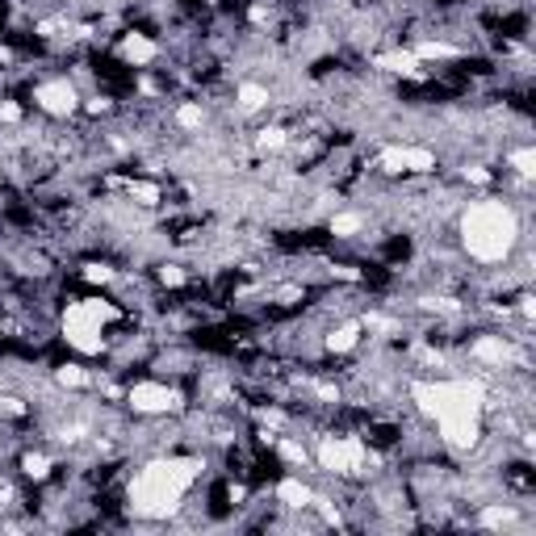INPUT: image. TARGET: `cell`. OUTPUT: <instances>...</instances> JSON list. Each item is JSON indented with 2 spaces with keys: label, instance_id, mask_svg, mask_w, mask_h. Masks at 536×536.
<instances>
[{
  "label": "cell",
  "instance_id": "1",
  "mask_svg": "<svg viewBox=\"0 0 536 536\" xmlns=\"http://www.w3.org/2000/svg\"><path fill=\"white\" fill-rule=\"evenodd\" d=\"M410 398H415V407L424 410L427 419H436L448 448L470 453L473 444L482 440V410H486V386L482 381H470V378L415 381Z\"/></svg>",
  "mask_w": 536,
  "mask_h": 536
},
{
  "label": "cell",
  "instance_id": "2",
  "mask_svg": "<svg viewBox=\"0 0 536 536\" xmlns=\"http://www.w3.org/2000/svg\"><path fill=\"white\" fill-rule=\"evenodd\" d=\"M197 473H202V461L193 457H159L151 465H142L130 482V511L142 520H168L176 507L185 503Z\"/></svg>",
  "mask_w": 536,
  "mask_h": 536
},
{
  "label": "cell",
  "instance_id": "3",
  "mask_svg": "<svg viewBox=\"0 0 536 536\" xmlns=\"http://www.w3.org/2000/svg\"><path fill=\"white\" fill-rule=\"evenodd\" d=\"M520 243V214L499 197L465 205L461 214V248L470 252L478 264H499L511 256V248Z\"/></svg>",
  "mask_w": 536,
  "mask_h": 536
},
{
  "label": "cell",
  "instance_id": "4",
  "mask_svg": "<svg viewBox=\"0 0 536 536\" xmlns=\"http://www.w3.org/2000/svg\"><path fill=\"white\" fill-rule=\"evenodd\" d=\"M113 315H118V310L101 298L72 302L64 310V340L76 348V352H84V356H96V352L105 348V318H113Z\"/></svg>",
  "mask_w": 536,
  "mask_h": 536
},
{
  "label": "cell",
  "instance_id": "5",
  "mask_svg": "<svg viewBox=\"0 0 536 536\" xmlns=\"http://www.w3.org/2000/svg\"><path fill=\"white\" fill-rule=\"evenodd\" d=\"M315 461L335 478H352V473H364L378 457L369 453V444L361 436H323L315 448Z\"/></svg>",
  "mask_w": 536,
  "mask_h": 536
},
{
  "label": "cell",
  "instance_id": "6",
  "mask_svg": "<svg viewBox=\"0 0 536 536\" xmlns=\"http://www.w3.org/2000/svg\"><path fill=\"white\" fill-rule=\"evenodd\" d=\"M126 402L134 415H168V410H176L180 394L172 386H164V381H139V386H130Z\"/></svg>",
  "mask_w": 536,
  "mask_h": 536
},
{
  "label": "cell",
  "instance_id": "7",
  "mask_svg": "<svg viewBox=\"0 0 536 536\" xmlns=\"http://www.w3.org/2000/svg\"><path fill=\"white\" fill-rule=\"evenodd\" d=\"M378 164H381V172H390V176H398V172H432V168H436V156H432L427 147H402V142H394V147H381Z\"/></svg>",
  "mask_w": 536,
  "mask_h": 536
},
{
  "label": "cell",
  "instance_id": "8",
  "mask_svg": "<svg viewBox=\"0 0 536 536\" xmlns=\"http://www.w3.org/2000/svg\"><path fill=\"white\" fill-rule=\"evenodd\" d=\"M34 105L38 110H47L50 118H67V113H76L80 105V93H76V84L72 80H42L38 88H34Z\"/></svg>",
  "mask_w": 536,
  "mask_h": 536
},
{
  "label": "cell",
  "instance_id": "9",
  "mask_svg": "<svg viewBox=\"0 0 536 536\" xmlns=\"http://www.w3.org/2000/svg\"><path fill=\"white\" fill-rule=\"evenodd\" d=\"M470 356L473 361H482V364H494V369H503V364H511V344H507L503 335H478L470 344Z\"/></svg>",
  "mask_w": 536,
  "mask_h": 536
},
{
  "label": "cell",
  "instance_id": "10",
  "mask_svg": "<svg viewBox=\"0 0 536 536\" xmlns=\"http://www.w3.org/2000/svg\"><path fill=\"white\" fill-rule=\"evenodd\" d=\"M118 55L126 59V64H134V67H142V64H151L159 55V47L147 38V34H139V30H130V34H122V42H118Z\"/></svg>",
  "mask_w": 536,
  "mask_h": 536
},
{
  "label": "cell",
  "instance_id": "11",
  "mask_svg": "<svg viewBox=\"0 0 536 536\" xmlns=\"http://www.w3.org/2000/svg\"><path fill=\"white\" fill-rule=\"evenodd\" d=\"M277 499H281V507H289V511H306V507L315 503V490L306 486L298 473H289V478L277 482Z\"/></svg>",
  "mask_w": 536,
  "mask_h": 536
},
{
  "label": "cell",
  "instance_id": "12",
  "mask_svg": "<svg viewBox=\"0 0 536 536\" xmlns=\"http://www.w3.org/2000/svg\"><path fill=\"white\" fill-rule=\"evenodd\" d=\"M361 332H364L361 318H344L340 327H332V332H327V340H323V344H327V352H352V348L361 344Z\"/></svg>",
  "mask_w": 536,
  "mask_h": 536
},
{
  "label": "cell",
  "instance_id": "13",
  "mask_svg": "<svg viewBox=\"0 0 536 536\" xmlns=\"http://www.w3.org/2000/svg\"><path fill=\"white\" fill-rule=\"evenodd\" d=\"M378 67H386V72H398V76H419L424 67H419V59L410 55V50H390V55H378Z\"/></svg>",
  "mask_w": 536,
  "mask_h": 536
},
{
  "label": "cell",
  "instance_id": "14",
  "mask_svg": "<svg viewBox=\"0 0 536 536\" xmlns=\"http://www.w3.org/2000/svg\"><path fill=\"white\" fill-rule=\"evenodd\" d=\"M410 55H415L419 64H424V59H453V55H457V47H453V42H440V38H424V42H415V50H410Z\"/></svg>",
  "mask_w": 536,
  "mask_h": 536
},
{
  "label": "cell",
  "instance_id": "15",
  "mask_svg": "<svg viewBox=\"0 0 536 536\" xmlns=\"http://www.w3.org/2000/svg\"><path fill=\"white\" fill-rule=\"evenodd\" d=\"M268 101H272V96H268V88H264V84H239V105H243V110H248V113L264 110Z\"/></svg>",
  "mask_w": 536,
  "mask_h": 536
},
{
  "label": "cell",
  "instance_id": "16",
  "mask_svg": "<svg viewBox=\"0 0 536 536\" xmlns=\"http://www.w3.org/2000/svg\"><path fill=\"white\" fill-rule=\"evenodd\" d=\"M176 126L180 130H202L205 126V110L197 101H185V105H176Z\"/></svg>",
  "mask_w": 536,
  "mask_h": 536
},
{
  "label": "cell",
  "instance_id": "17",
  "mask_svg": "<svg viewBox=\"0 0 536 536\" xmlns=\"http://www.w3.org/2000/svg\"><path fill=\"white\" fill-rule=\"evenodd\" d=\"M511 520H516V511L507 503H490V507H482V516H478L482 528H503V524H511Z\"/></svg>",
  "mask_w": 536,
  "mask_h": 536
},
{
  "label": "cell",
  "instance_id": "18",
  "mask_svg": "<svg viewBox=\"0 0 536 536\" xmlns=\"http://www.w3.org/2000/svg\"><path fill=\"white\" fill-rule=\"evenodd\" d=\"M55 381H59V386H67V390H80V386H88V369H84V364H64V369H59V373H55Z\"/></svg>",
  "mask_w": 536,
  "mask_h": 536
},
{
  "label": "cell",
  "instance_id": "19",
  "mask_svg": "<svg viewBox=\"0 0 536 536\" xmlns=\"http://www.w3.org/2000/svg\"><path fill=\"white\" fill-rule=\"evenodd\" d=\"M126 193L139 205H159V197H164V193H159V185H151V180H130Z\"/></svg>",
  "mask_w": 536,
  "mask_h": 536
},
{
  "label": "cell",
  "instance_id": "20",
  "mask_svg": "<svg viewBox=\"0 0 536 536\" xmlns=\"http://www.w3.org/2000/svg\"><path fill=\"white\" fill-rule=\"evenodd\" d=\"M364 226L361 214H332V235L335 239H348V235H356Z\"/></svg>",
  "mask_w": 536,
  "mask_h": 536
},
{
  "label": "cell",
  "instance_id": "21",
  "mask_svg": "<svg viewBox=\"0 0 536 536\" xmlns=\"http://www.w3.org/2000/svg\"><path fill=\"white\" fill-rule=\"evenodd\" d=\"M285 142H289V134H285L281 126H264L256 134V147H260V151H281Z\"/></svg>",
  "mask_w": 536,
  "mask_h": 536
},
{
  "label": "cell",
  "instance_id": "22",
  "mask_svg": "<svg viewBox=\"0 0 536 536\" xmlns=\"http://www.w3.org/2000/svg\"><path fill=\"white\" fill-rule=\"evenodd\" d=\"M511 168L528 180V176H536V151L532 147H520V151H511Z\"/></svg>",
  "mask_w": 536,
  "mask_h": 536
},
{
  "label": "cell",
  "instance_id": "23",
  "mask_svg": "<svg viewBox=\"0 0 536 536\" xmlns=\"http://www.w3.org/2000/svg\"><path fill=\"white\" fill-rule=\"evenodd\" d=\"M21 470H26V478H38V482H42V478L50 473V457H42V453H26V457H21Z\"/></svg>",
  "mask_w": 536,
  "mask_h": 536
},
{
  "label": "cell",
  "instance_id": "24",
  "mask_svg": "<svg viewBox=\"0 0 536 536\" xmlns=\"http://www.w3.org/2000/svg\"><path fill=\"white\" fill-rule=\"evenodd\" d=\"M277 453H281L289 465H306V461H310V453H306L298 440H277Z\"/></svg>",
  "mask_w": 536,
  "mask_h": 536
},
{
  "label": "cell",
  "instance_id": "25",
  "mask_svg": "<svg viewBox=\"0 0 536 536\" xmlns=\"http://www.w3.org/2000/svg\"><path fill=\"white\" fill-rule=\"evenodd\" d=\"M84 277H88V281H96V285H105V281H113V268H105V264H88V268H84Z\"/></svg>",
  "mask_w": 536,
  "mask_h": 536
},
{
  "label": "cell",
  "instance_id": "26",
  "mask_svg": "<svg viewBox=\"0 0 536 536\" xmlns=\"http://www.w3.org/2000/svg\"><path fill=\"white\" fill-rule=\"evenodd\" d=\"M159 281H164V285H185V272H180L176 264H164V268H159Z\"/></svg>",
  "mask_w": 536,
  "mask_h": 536
},
{
  "label": "cell",
  "instance_id": "27",
  "mask_svg": "<svg viewBox=\"0 0 536 536\" xmlns=\"http://www.w3.org/2000/svg\"><path fill=\"white\" fill-rule=\"evenodd\" d=\"M465 180H473V185H490V172L473 164V168H465Z\"/></svg>",
  "mask_w": 536,
  "mask_h": 536
},
{
  "label": "cell",
  "instance_id": "28",
  "mask_svg": "<svg viewBox=\"0 0 536 536\" xmlns=\"http://www.w3.org/2000/svg\"><path fill=\"white\" fill-rule=\"evenodd\" d=\"M17 118H21V110L13 101H0V122H17Z\"/></svg>",
  "mask_w": 536,
  "mask_h": 536
}]
</instances>
